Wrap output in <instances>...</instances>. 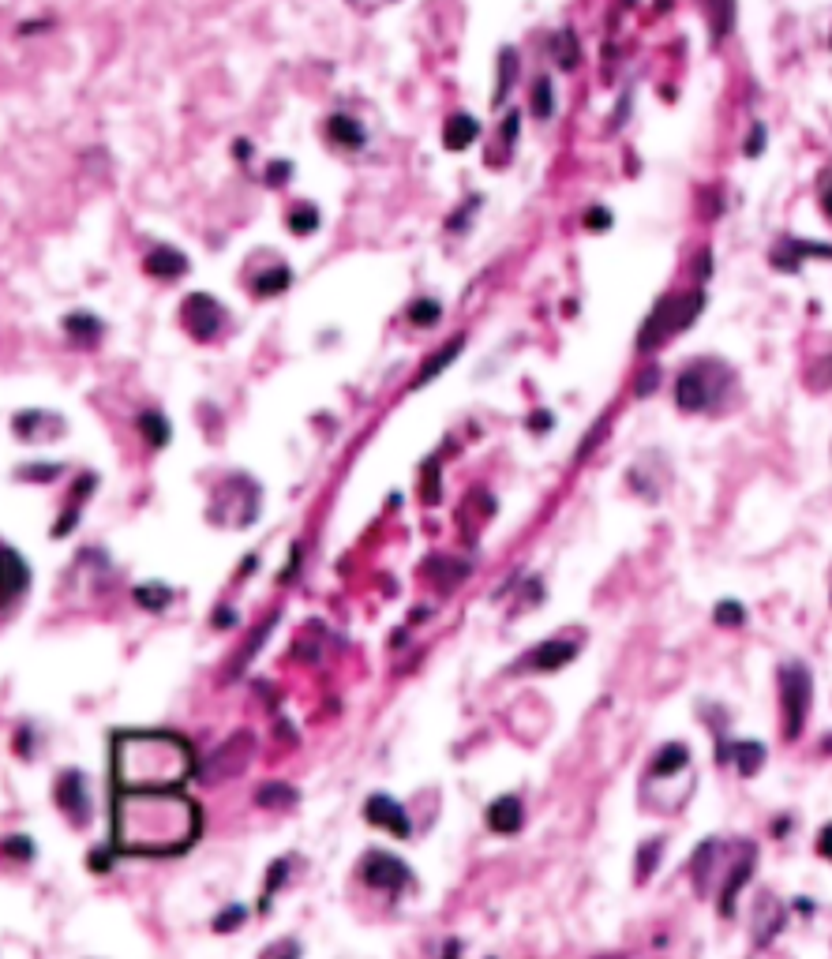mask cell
Instances as JSON below:
<instances>
[{
	"label": "cell",
	"mask_w": 832,
	"mask_h": 959,
	"mask_svg": "<svg viewBox=\"0 0 832 959\" xmlns=\"http://www.w3.org/2000/svg\"><path fill=\"white\" fill-rule=\"evenodd\" d=\"M4 847H8V855H12V858H23V862H30V858H34V847H30L27 836H8V843H4Z\"/></svg>",
	"instance_id": "obj_41"
},
{
	"label": "cell",
	"mask_w": 832,
	"mask_h": 959,
	"mask_svg": "<svg viewBox=\"0 0 832 959\" xmlns=\"http://www.w3.org/2000/svg\"><path fill=\"white\" fill-rule=\"evenodd\" d=\"M139 431L147 435V443L154 446V450H162V446L169 443V435H173V431H169V420H165L162 413H143V416H139Z\"/></svg>",
	"instance_id": "obj_31"
},
{
	"label": "cell",
	"mask_w": 832,
	"mask_h": 959,
	"mask_svg": "<svg viewBox=\"0 0 832 959\" xmlns=\"http://www.w3.org/2000/svg\"><path fill=\"white\" fill-rule=\"evenodd\" d=\"M289 281H293V270L278 263L274 270H263V274L252 281V293L255 296H278L282 289H289Z\"/></svg>",
	"instance_id": "obj_27"
},
{
	"label": "cell",
	"mask_w": 832,
	"mask_h": 959,
	"mask_svg": "<svg viewBox=\"0 0 832 959\" xmlns=\"http://www.w3.org/2000/svg\"><path fill=\"white\" fill-rule=\"evenodd\" d=\"M64 473V465H23L15 476H23V480H34V484H42V480H49V476H60Z\"/></svg>",
	"instance_id": "obj_38"
},
{
	"label": "cell",
	"mask_w": 832,
	"mask_h": 959,
	"mask_svg": "<svg viewBox=\"0 0 832 959\" xmlns=\"http://www.w3.org/2000/svg\"><path fill=\"white\" fill-rule=\"evenodd\" d=\"M518 124H521L518 113H506V120H503V147L506 150L514 147V139H518Z\"/></svg>",
	"instance_id": "obj_44"
},
{
	"label": "cell",
	"mask_w": 832,
	"mask_h": 959,
	"mask_svg": "<svg viewBox=\"0 0 832 959\" xmlns=\"http://www.w3.org/2000/svg\"><path fill=\"white\" fill-rule=\"evenodd\" d=\"M529 428H533V431H548V428H551V413H533Z\"/></svg>",
	"instance_id": "obj_50"
},
{
	"label": "cell",
	"mask_w": 832,
	"mask_h": 959,
	"mask_svg": "<svg viewBox=\"0 0 832 959\" xmlns=\"http://www.w3.org/2000/svg\"><path fill=\"white\" fill-rule=\"evenodd\" d=\"M439 315H443L439 300H416V304H409V323H416V326L439 323Z\"/></svg>",
	"instance_id": "obj_35"
},
{
	"label": "cell",
	"mask_w": 832,
	"mask_h": 959,
	"mask_svg": "<svg viewBox=\"0 0 832 959\" xmlns=\"http://www.w3.org/2000/svg\"><path fill=\"white\" fill-rule=\"evenodd\" d=\"M15 435L23 443H49V439H60L68 424L60 413H45V409H27V413H15Z\"/></svg>",
	"instance_id": "obj_14"
},
{
	"label": "cell",
	"mask_w": 832,
	"mask_h": 959,
	"mask_svg": "<svg viewBox=\"0 0 832 959\" xmlns=\"http://www.w3.org/2000/svg\"><path fill=\"white\" fill-rule=\"evenodd\" d=\"M761 143H765V128H761V124H754V132H750V143H746V154H750V158H758V154H761Z\"/></svg>",
	"instance_id": "obj_48"
},
{
	"label": "cell",
	"mask_w": 832,
	"mask_h": 959,
	"mask_svg": "<svg viewBox=\"0 0 832 959\" xmlns=\"http://www.w3.org/2000/svg\"><path fill=\"white\" fill-rule=\"evenodd\" d=\"M173 600V589H165L162 581H147V585H135V604L147 607V611H162Z\"/></svg>",
	"instance_id": "obj_29"
},
{
	"label": "cell",
	"mask_w": 832,
	"mask_h": 959,
	"mask_svg": "<svg viewBox=\"0 0 832 959\" xmlns=\"http://www.w3.org/2000/svg\"><path fill=\"white\" fill-rule=\"evenodd\" d=\"M810 671L803 664H784L780 667V709H784V738L795 742L806 727V712H810Z\"/></svg>",
	"instance_id": "obj_8"
},
{
	"label": "cell",
	"mask_w": 832,
	"mask_h": 959,
	"mask_svg": "<svg viewBox=\"0 0 832 959\" xmlns=\"http://www.w3.org/2000/svg\"><path fill=\"white\" fill-rule=\"evenodd\" d=\"M285 870H289V858H278L274 866H270V877H267V892H263V900H259V911H267L270 907V896H274V888L282 885Z\"/></svg>",
	"instance_id": "obj_37"
},
{
	"label": "cell",
	"mask_w": 832,
	"mask_h": 959,
	"mask_svg": "<svg viewBox=\"0 0 832 959\" xmlns=\"http://www.w3.org/2000/svg\"><path fill=\"white\" fill-rule=\"evenodd\" d=\"M521 825H525V810H521V798L518 795H503L495 798L488 806V828L499 832V836H518Z\"/></svg>",
	"instance_id": "obj_16"
},
{
	"label": "cell",
	"mask_w": 832,
	"mask_h": 959,
	"mask_svg": "<svg viewBox=\"0 0 832 959\" xmlns=\"http://www.w3.org/2000/svg\"><path fill=\"white\" fill-rule=\"evenodd\" d=\"M248 757H252V735H248V731H240V735H233L229 742H222L218 750H210V757L203 761V765H199V772L207 776V783L229 780V776L244 772Z\"/></svg>",
	"instance_id": "obj_10"
},
{
	"label": "cell",
	"mask_w": 832,
	"mask_h": 959,
	"mask_svg": "<svg viewBox=\"0 0 832 959\" xmlns=\"http://www.w3.org/2000/svg\"><path fill=\"white\" fill-rule=\"evenodd\" d=\"M293 802H297V791L289 783H263L255 791V806H263V810H289Z\"/></svg>",
	"instance_id": "obj_25"
},
{
	"label": "cell",
	"mask_w": 832,
	"mask_h": 959,
	"mask_svg": "<svg viewBox=\"0 0 832 959\" xmlns=\"http://www.w3.org/2000/svg\"><path fill=\"white\" fill-rule=\"evenodd\" d=\"M353 12H360V15H372V12H383V8H390L394 0H345Z\"/></svg>",
	"instance_id": "obj_42"
},
{
	"label": "cell",
	"mask_w": 832,
	"mask_h": 959,
	"mask_svg": "<svg viewBox=\"0 0 832 959\" xmlns=\"http://www.w3.org/2000/svg\"><path fill=\"white\" fill-rule=\"evenodd\" d=\"M113 851H117V847H113ZM113 851H109V847H98V851L90 855V866H94V873H105L109 866H113Z\"/></svg>",
	"instance_id": "obj_46"
},
{
	"label": "cell",
	"mask_w": 832,
	"mask_h": 959,
	"mask_svg": "<svg viewBox=\"0 0 832 959\" xmlns=\"http://www.w3.org/2000/svg\"><path fill=\"white\" fill-rule=\"evenodd\" d=\"M731 750H735L731 757H735L739 776H758L761 761H765V746H761V742H735Z\"/></svg>",
	"instance_id": "obj_28"
},
{
	"label": "cell",
	"mask_w": 832,
	"mask_h": 959,
	"mask_svg": "<svg viewBox=\"0 0 832 959\" xmlns=\"http://www.w3.org/2000/svg\"><path fill=\"white\" fill-rule=\"evenodd\" d=\"M818 855H821V858H832V825L821 828V836H818Z\"/></svg>",
	"instance_id": "obj_49"
},
{
	"label": "cell",
	"mask_w": 832,
	"mask_h": 959,
	"mask_svg": "<svg viewBox=\"0 0 832 959\" xmlns=\"http://www.w3.org/2000/svg\"><path fill=\"white\" fill-rule=\"evenodd\" d=\"M214 622H218V626H225V622L233 626V622H237V611H229V607H218V615H214Z\"/></svg>",
	"instance_id": "obj_51"
},
{
	"label": "cell",
	"mask_w": 832,
	"mask_h": 959,
	"mask_svg": "<svg viewBox=\"0 0 832 959\" xmlns=\"http://www.w3.org/2000/svg\"><path fill=\"white\" fill-rule=\"evenodd\" d=\"M244 915H248V911H244V907H229V911H222V915L214 918V930H218V933H229V930H237L240 922H244Z\"/></svg>",
	"instance_id": "obj_39"
},
{
	"label": "cell",
	"mask_w": 832,
	"mask_h": 959,
	"mask_svg": "<svg viewBox=\"0 0 832 959\" xmlns=\"http://www.w3.org/2000/svg\"><path fill=\"white\" fill-rule=\"evenodd\" d=\"M285 225L297 233V237H308V233H315L319 229V210L315 207H297V210H289V218H285Z\"/></svg>",
	"instance_id": "obj_32"
},
{
	"label": "cell",
	"mask_w": 832,
	"mask_h": 959,
	"mask_svg": "<svg viewBox=\"0 0 832 959\" xmlns=\"http://www.w3.org/2000/svg\"><path fill=\"white\" fill-rule=\"evenodd\" d=\"M551 57L559 60V68H563V72L578 68L581 49H578V34H574L570 27H566L563 34H555V38H551Z\"/></svg>",
	"instance_id": "obj_26"
},
{
	"label": "cell",
	"mask_w": 832,
	"mask_h": 959,
	"mask_svg": "<svg viewBox=\"0 0 832 959\" xmlns=\"http://www.w3.org/2000/svg\"><path fill=\"white\" fill-rule=\"evenodd\" d=\"M255 514H259V484L244 473L225 476V484L210 499V521L214 525H229V529H244V525L255 521Z\"/></svg>",
	"instance_id": "obj_6"
},
{
	"label": "cell",
	"mask_w": 832,
	"mask_h": 959,
	"mask_svg": "<svg viewBox=\"0 0 832 959\" xmlns=\"http://www.w3.org/2000/svg\"><path fill=\"white\" fill-rule=\"evenodd\" d=\"M180 319H184V326H188V334L195 341H214L218 330L225 326V308L210 293H192L184 300Z\"/></svg>",
	"instance_id": "obj_11"
},
{
	"label": "cell",
	"mask_w": 832,
	"mask_h": 959,
	"mask_svg": "<svg viewBox=\"0 0 832 959\" xmlns=\"http://www.w3.org/2000/svg\"><path fill=\"white\" fill-rule=\"evenodd\" d=\"M461 345H465V341L454 338V341H450V345L443 349V353H431L428 364H424V368H420V375H416V386H424L428 379H435V375H439V371H443L446 364H450V360H454V356L461 353Z\"/></svg>",
	"instance_id": "obj_30"
},
{
	"label": "cell",
	"mask_w": 832,
	"mask_h": 959,
	"mask_svg": "<svg viewBox=\"0 0 832 959\" xmlns=\"http://www.w3.org/2000/svg\"><path fill=\"white\" fill-rule=\"evenodd\" d=\"M476 135H480V120L469 117V113H454V117L446 120V128H443V147L446 150H465L469 143H476Z\"/></svg>",
	"instance_id": "obj_22"
},
{
	"label": "cell",
	"mask_w": 832,
	"mask_h": 959,
	"mask_svg": "<svg viewBox=\"0 0 832 959\" xmlns=\"http://www.w3.org/2000/svg\"><path fill=\"white\" fill-rule=\"evenodd\" d=\"M780 926H784V907L776 903V896H761L758 907H754V933H758V945H765Z\"/></svg>",
	"instance_id": "obj_23"
},
{
	"label": "cell",
	"mask_w": 832,
	"mask_h": 959,
	"mask_svg": "<svg viewBox=\"0 0 832 959\" xmlns=\"http://www.w3.org/2000/svg\"><path fill=\"white\" fill-rule=\"evenodd\" d=\"M289 177H293V165H289V162H270L267 184H274V188H278V184H285Z\"/></svg>",
	"instance_id": "obj_43"
},
{
	"label": "cell",
	"mask_w": 832,
	"mask_h": 959,
	"mask_svg": "<svg viewBox=\"0 0 832 959\" xmlns=\"http://www.w3.org/2000/svg\"><path fill=\"white\" fill-rule=\"evenodd\" d=\"M327 135L338 143V147L345 150H360L364 143H368V132H364V124L360 120H353L349 113H334V117L327 120Z\"/></svg>",
	"instance_id": "obj_20"
},
{
	"label": "cell",
	"mask_w": 832,
	"mask_h": 959,
	"mask_svg": "<svg viewBox=\"0 0 832 959\" xmlns=\"http://www.w3.org/2000/svg\"><path fill=\"white\" fill-rule=\"evenodd\" d=\"M694 795V757L686 742H668L660 746L656 757L645 768L641 783V802L653 813H679L686 798Z\"/></svg>",
	"instance_id": "obj_4"
},
{
	"label": "cell",
	"mask_w": 832,
	"mask_h": 959,
	"mask_svg": "<svg viewBox=\"0 0 832 959\" xmlns=\"http://www.w3.org/2000/svg\"><path fill=\"white\" fill-rule=\"evenodd\" d=\"M102 330H105V323L102 319H94L90 311H72V315H64V334H68V341H75V345H98V341H102Z\"/></svg>",
	"instance_id": "obj_21"
},
{
	"label": "cell",
	"mask_w": 832,
	"mask_h": 959,
	"mask_svg": "<svg viewBox=\"0 0 832 959\" xmlns=\"http://www.w3.org/2000/svg\"><path fill=\"white\" fill-rule=\"evenodd\" d=\"M364 817H368L372 825H379V828H390V832H394V836H402V840H409V836H413L409 813H405L390 795H372V798H368V802H364Z\"/></svg>",
	"instance_id": "obj_15"
},
{
	"label": "cell",
	"mask_w": 832,
	"mask_h": 959,
	"mask_svg": "<svg viewBox=\"0 0 832 959\" xmlns=\"http://www.w3.org/2000/svg\"><path fill=\"white\" fill-rule=\"evenodd\" d=\"M109 772L120 791L180 787L195 772V753L173 731H117L109 742Z\"/></svg>",
	"instance_id": "obj_2"
},
{
	"label": "cell",
	"mask_w": 832,
	"mask_h": 959,
	"mask_svg": "<svg viewBox=\"0 0 832 959\" xmlns=\"http://www.w3.org/2000/svg\"><path fill=\"white\" fill-rule=\"evenodd\" d=\"M514 79H518V53H514L510 45H503V49H499V79H495V94H491V105H495V109L506 102Z\"/></svg>",
	"instance_id": "obj_24"
},
{
	"label": "cell",
	"mask_w": 832,
	"mask_h": 959,
	"mask_svg": "<svg viewBox=\"0 0 832 959\" xmlns=\"http://www.w3.org/2000/svg\"><path fill=\"white\" fill-rule=\"evenodd\" d=\"M27 585H30L27 559H23L12 544H4V604H12L19 592H27Z\"/></svg>",
	"instance_id": "obj_18"
},
{
	"label": "cell",
	"mask_w": 832,
	"mask_h": 959,
	"mask_svg": "<svg viewBox=\"0 0 832 959\" xmlns=\"http://www.w3.org/2000/svg\"><path fill=\"white\" fill-rule=\"evenodd\" d=\"M743 619H746V615H743V607L735 604V600H728V604H720V607H716V622H720V626H739V622H743Z\"/></svg>",
	"instance_id": "obj_40"
},
{
	"label": "cell",
	"mask_w": 832,
	"mask_h": 959,
	"mask_svg": "<svg viewBox=\"0 0 832 959\" xmlns=\"http://www.w3.org/2000/svg\"><path fill=\"white\" fill-rule=\"evenodd\" d=\"M754 843L746 840H735V843H724V840H709L698 847V855H694V888H698L701 896H709L713 892L716 900H720V915L731 918V911H735V896H739V888L750 881V873H754Z\"/></svg>",
	"instance_id": "obj_3"
},
{
	"label": "cell",
	"mask_w": 832,
	"mask_h": 959,
	"mask_svg": "<svg viewBox=\"0 0 832 959\" xmlns=\"http://www.w3.org/2000/svg\"><path fill=\"white\" fill-rule=\"evenodd\" d=\"M585 225H589V229H608V225H611V214H608L604 207H593L589 214H585Z\"/></svg>",
	"instance_id": "obj_47"
},
{
	"label": "cell",
	"mask_w": 832,
	"mask_h": 959,
	"mask_svg": "<svg viewBox=\"0 0 832 959\" xmlns=\"http://www.w3.org/2000/svg\"><path fill=\"white\" fill-rule=\"evenodd\" d=\"M731 368L720 360H698L675 379V405L686 413H701V409H713L716 401L731 390Z\"/></svg>",
	"instance_id": "obj_5"
},
{
	"label": "cell",
	"mask_w": 832,
	"mask_h": 959,
	"mask_svg": "<svg viewBox=\"0 0 832 959\" xmlns=\"http://www.w3.org/2000/svg\"><path fill=\"white\" fill-rule=\"evenodd\" d=\"M248 154H252V147H248V143H244V139H240V143H237V158H240V162H244V158H248Z\"/></svg>",
	"instance_id": "obj_53"
},
{
	"label": "cell",
	"mask_w": 832,
	"mask_h": 959,
	"mask_svg": "<svg viewBox=\"0 0 832 959\" xmlns=\"http://www.w3.org/2000/svg\"><path fill=\"white\" fill-rule=\"evenodd\" d=\"M709 19H713L716 38L731 34V27H735V0H713L709 4Z\"/></svg>",
	"instance_id": "obj_33"
},
{
	"label": "cell",
	"mask_w": 832,
	"mask_h": 959,
	"mask_svg": "<svg viewBox=\"0 0 832 959\" xmlns=\"http://www.w3.org/2000/svg\"><path fill=\"white\" fill-rule=\"evenodd\" d=\"M551 109H555V98H551V79L548 75H540L533 83V117L536 120H548Z\"/></svg>",
	"instance_id": "obj_34"
},
{
	"label": "cell",
	"mask_w": 832,
	"mask_h": 959,
	"mask_svg": "<svg viewBox=\"0 0 832 959\" xmlns=\"http://www.w3.org/2000/svg\"><path fill=\"white\" fill-rule=\"evenodd\" d=\"M274 952H300V948H297V945H289V941H282V945L267 948V956H274Z\"/></svg>",
	"instance_id": "obj_52"
},
{
	"label": "cell",
	"mask_w": 832,
	"mask_h": 959,
	"mask_svg": "<svg viewBox=\"0 0 832 959\" xmlns=\"http://www.w3.org/2000/svg\"><path fill=\"white\" fill-rule=\"evenodd\" d=\"M143 270H147L150 278H162V281H177L188 274V255L177 248H154L143 259Z\"/></svg>",
	"instance_id": "obj_17"
},
{
	"label": "cell",
	"mask_w": 832,
	"mask_h": 959,
	"mask_svg": "<svg viewBox=\"0 0 832 959\" xmlns=\"http://www.w3.org/2000/svg\"><path fill=\"white\" fill-rule=\"evenodd\" d=\"M360 877H364V885L390 892V896H398L405 885H413L409 866L398 855H390V851H368L360 858Z\"/></svg>",
	"instance_id": "obj_9"
},
{
	"label": "cell",
	"mask_w": 832,
	"mask_h": 959,
	"mask_svg": "<svg viewBox=\"0 0 832 959\" xmlns=\"http://www.w3.org/2000/svg\"><path fill=\"white\" fill-rule=\"evenodd\" d=\"M698 311H701V293L664 296V300H660V304L653 308V315L645 319V326H641L638 349L645 353V349H656V345H664V341H668L671 334H683L686 326L698 319Z\"/></svg>",
	"instance_id": "obj_7"
},
{
	"label": "cell",
	"mask_w": 832,
	"mask_h": 959,
	"mask_svg": "<svg viewBox=\"0 0 832 959\" xmlns=\"http://www.w3.org/2000/svg\"><path fill=\"white\" fill-rule=\"evenodd\" d=\"M660 851H664V840H653L645 843L638 851V881H645V877H653L656 862H660Z\"/></svg>",
	"instance_id": "obj_36"
},
{
	"label": "cell",
	"mask_w": 832,
	"mask_h": 959,
	"mask_svg": "<svg viewBox=\"0 0 832 959\" xmlns=\"http://www.w3.org/2000/svg\"><path fill=\"white\" fill-rule=\"evenodd\" d=\"M578 649H581L578 641L551 637V641H544V645H536L533 652H525L514 671H559V667H566L574 656H578Z\"/></svg>",
	"instance_id": "obj_13"
},
{
	"label": "cell",
	"mask_w": 832,
	"mask_h": 959,
	"mask_svg": "<svg viewBox=\"0 0 832 959\" xmlns=\"http://www.w3.org/2000/svg\"><path fill=\"white\" fill-rule=\"evenodd\" d=\"M53 798H57V806L64 810V817H68L72 825L83 828L90 821V791H87V776H83V772L64 768L57 787H53Z\"/></svg>",
	"instance_id": "obj_12"
},
{
	"label": "cell",
	"mask_w": 832,
	"mask_h": 959,
	"mask_svg": "<svg viewBox=\"0 0 832 959\" xmlns=\"http://www.w3.org/2000/svg\"><path fill=\"white\" fill-rule=\"evenodd\" d=\"M203 832V813L177 787L120 791L113 795V847L120 855H184Z\"/></svg>",
	"instance_id": "obj_1"
},
{
	"label": "cell",
	"mask_w": 832,
	"mask_h": 959,
	"mask_svg": "<svg viewBox=\"0 0 832 959\" xmlns=\"http://www.w3.org/2000/svg\"><path fill=\"white\" fill-rule=\"evenodd\" d=\"M806 255H829V259H832V248H825V244H806V240L784 237V240H780V248L773 251V263L780 266V270H799Z\"/></svg>",
	"instance_id": "obj_19"
},
{
	"label": "cell",
	"mask_w": 832,
	"mask_h": 959,
	"mask_svg": "<svg viewBox=\"0 0 832 959\" xmlns=\"http://www.w3.org/2000/svg\"><path fill=\"white\" fill-rule=\"evenodd\" d=\"M821 210L832 218V165L821 173Z\"/></svg>",
	"instance_id": "obj_45"
}]
</instances>
